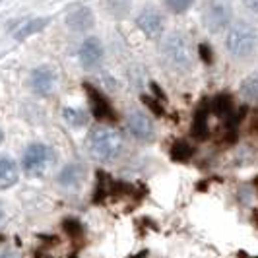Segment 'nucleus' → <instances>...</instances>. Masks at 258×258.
<instances>
[{"instance_id":"f257e3e1","label":"nucleus","mask_w":258,"mask_h":258,"mask_svg":"<svg viewBox=\"0 0 258 258\" xmlns=\"http://www.w3.org/2000/svg\"><path fill=\"white\" fill-rule=\"evenodd\" d=\"M225 49L237 60H248L258 52V29L246 22L229 27L225 37Z\"/></svg>"},{"instance_id":"f03ea898","label":"nucleus","mask_w":258,"mask_h":258,"mask_svg":"<svg viewBox=\"0 0 258 258\" xmlns=\"http://www.w3.org/2000/svg\"><path fill=\"white\" fill-rule=\"evenodd\" d=\"M122 146H124V140L120 132L115 128H107V126L91 130L90 138H88L90 154L99 161H111L118 157V154L122 152Z\"/></svg>"},{"instance_id":"7ed1b4c3","label":"nucleus","mask_w":258,"mask_h":258,"mask_svg":"<svg viewBox=\"0 0 258 258\" xmlns=\"http://www.w3.org/2000/svg\"><path fill=\"white\" fill-rule=\"evenodd\" d=\"M52 161H54V155H52V150L49 146H45V144H31L24 152L22 167H24V171L29 177L41 179L52 167Z\"/></svg>"},{"instance_id":"20e7f679","label":"nucleus","mask_w":258,"mask_h":258,"mask_svg":"<svg viewBox=\"0 0 258 258\" xmlns=\"http://www.w3.org/2000/svg\"><path fill=\"white\" fill-rule=\"evenodd\" d=\"M233 8L229 0H210L202 12L204 27L212 33H220L231 24Z\"/></svg>"},{"instance_id":"39448f33","label":"nucleus","mask_w":258,"mask_h":258,"mask_svg":"<svg viewBox=\"0 0 258 258\" xmlns=\"http://www.w3.org/2000/svg\"><path fill=\"white\" fill-rule=\"evenodd\" d=\"M163 54L169 62L181 70H186L192 64V58H190V49H188V43L186 39L179 35V33H173L165 39L163 43Z\"/></svg>"},{"instance_id":"423d86ee","label":"nucleus","mask_w":258,"mask_h":258,"mask_svg":"<svg viewBox=\"0 0 258 258\" xmlns=\"http://www.w3.org/2000/svg\"><path fill=\"white\" fill-rule=\"evenodd\" d=\"M128 130L130 134L134 138H138L140 142H152L155 136L154 122L150 120V116L144 115V113H138V111H134L128 116Z\"/></svg>"},{"instance_id":"0eeeda50","label":"nucleus","mask_w":258,"mask_h":258,"mask_svg":"<svg viewBox=\"0 0 258 258\" xmlns=\"http://www.w3.org/2000/svg\"><path fill=\"white\" fill-rule=\"evenodd\" d=\"M86 91H88V97H90V105L93 115L97 116L99 120H113L115 118V111L113 107L109 105V101L105 99V95L101 91H97L93 86L86 84Z\"/></svg>"},{"instance_id":"6e6552de","label":"nucleus","mask_w":258,"mask_h":258,"mask_svg":"<svg viewBox=\"0 0 258 258\" xmlns=\"http://www.w3.org/2000/svg\"><path fill=\"white\" fill-rule=\"evenodd\" d=\"M54 82L56 78H54L52 68L49 66H39L31 72V88L39 95H49L54 88Z\"/></svg>"},{"instance_id":"1a4fd4ad","label":"nucleus","mask_w":258,"mask_h":258,"mask_svg":"<svg viewBox=\"0 0 258 258\" xmlns=\"http://www.w3.org/2000/svg\"><path fill=\"white\" fill-rule=\"evenodd\" d=\"M101 58H103V47H101V43L95 37L86 39L82 43V49H80V60H82V64L86 66V68H93V66H97L101 62Z\"/></svg>"},{"instance_id":"9d476101","label":"nucleus","mask_w":258,"mask_h":258,"mask_svg":"<svg viewBox=\"0 0 258 258\" xmlns=\"http://www.w3.org/2000/svg\"><path fill=\"white\" fill-rule=\"evenodd\" d=\"M136 24H138V27L142 29L146 35H157L163 29V18L154 8H146V10L140 12Z\"/></svg>"},{"instance_id":"9b49d317","label":"nucleus","mask_w":258,"mask_h":258,"mask_svg":"<svg viewBox=\"0 0 258 258\" xmlns=\"http://www.w3.org/2000/svg\"><path fill=\"white\" fill-rule=\"evenodd\" d=\"M66 26L72 31H88L93 26V14L88 8H76L66 16Z\"/></svg>"},{"instance_id":"f8f14e48","label":"nucleus","mask_w":258,"mask_h":258,"mask_svg":"<svg viewBox=\"0 0 258 258\" xmlns=\"http://www.w3.org/2000/svg\"><path fill=\"white\" fill-rule=\"evenodd\" d=\"M18 182V165L16 161L0 155V190H6Z\"/></svg>"},{"instance_id":"ddd939ff","label":"nucleus","mask_w":258,"mask_h":258,"mask_svg":"<svg viewBox=\"0 0 258 258\" xmlns=\"http://www.w3.org/2000/svg\"><path fill=\"white\" fill-rule=\"evenodd\" d=\"M84 179V171L80 165L76 163H70V165H66L62 171H60V175H58V182L64 186V188H70V190H76L78 186H80V182Z\"/></svg>"},{"instance_id":"4468645a","label":"nucleus","mask_w":258,"mask_h":258,"mask_svg":"<svg viewBox=\"0 0 258 258\" xmlns=\"http://www.w3.org/2000/svg\"><path fill=\"white\" fill-rule=\"evenodd\" d=\"M208 115H210V105H202L192 120V134L196 138H206L208 136Z\"/></svg>"},{"instance_id":"2eb2a0df","label":"nucleus","mask_w":258,"mask_h":258,"mask_svg":"<svg viewBox=\"0 0 258 258\" xmlns=\"http://www.w3.org/2000/svg\"><path fill=\"white\" fill-rule=\"evenodd\" d=\"M62 115H64L66 122L72 124V126H86V124H88V115H86V111H82V109L66 107L64 111H62Z\"/></svg>"},{"instance_id":"dca6fc26","label":"nucleus","mask_w":258,"mask_h":258,"mask_svg":"<svg viewBox=\"0 0 258 258\" xmlns=\"http://www.w3.org/2000/svg\"><path fill=\"white\" fill-rule=\"evenodd\" d=\"M241 95L246 99H258V72L250 74L241 84Z\"/></svg>"},{"instance_id":"f3484780","label":"nucleus","mask_w":258,"mask_h":258,"mask_svg":"<svg viewBox=\"0 0 258 258\" xmlns=\"http://www.w3.org/2000/svg\"><path fill=\"white\" fill-rule=\"evenodd\" d=\"M190 155H192V148L186 142L181 140V142L173 144V148H171V157H173L175 161H188Z\"/></svg>"},{"instance_id":"a211bd4d","label":"nucleus","mask_w":258,"mask_h":258,"mask_svg":"<svg viewBox=\"0 0 258 258\" xmlns=\"http://www.w3.org/2000/svg\"><path fill=\"white\" fill-rule=\"evenodd\" d=\"M45 26H47V20H31V22H27L22 29H18L16 37L24 39V37H27V35H31V33H37V31H41Z\"/></svg>"},{"instance_id":"6ab92c4d","label":"nucleus","mask_w":258,"mask_h":258,"mask_svg":"<svg viewBox=\"0 0 258 258\" xmlns=\"http://www.w3.org/2000/svg\"><path fill=\"white\" fill-rule=\"evenodd\" d=\"M165 4H167V8L171 10V12L182 14V12H186V10L192 6L194 0H165Z\"/></svg>"},{"instance_id":"aec40b11","label":"nucleus","mask_w":258,"mask_h":258,"mask_svg":"<svg viewBox=\"0 0 258 258\" xmlns=\"http://www.w3.org/2000/svg\"><path fill=\"white\" fill-rule=\"evenodd\" d=\"M64 231L72 237H78L82 233V223L78 220H64Z\"/></svg>"},{"instance_id":"412c9836","label":"nucleus","mask_w":258,"mask_h":258,"mask_svg":"<svg viewBox=\"0 0 258 258\" xmlns=\"http://www.w3.org/2000/svg\"><path fill=\"white\" fill-rule=\"evenodd\" d=\"M142 101L146 105H150V107H152V111H154V113H157V115H161V113H163V111H161V107L155 103L152 97H142Z\"/></svg>"},{"instance_id":"4be33fe9","label":"nucleus","mask_w":258,"mask_h":258,"mask_svg":"<svg viewBox=\"0 0 258 258\" xmlns=\"http://www.w3.org/2000/svg\"><path fill=\"white\" fill-rule=\"evenodd\" d=\"M200 54H202L204 62H212V51H210L208 45H200Z\"/></svg>"},{"instance_id":"5701e85b","label":"nucleus","mask_w":258,"mask_h":258,"mask_svg":"<svg viewBox=\"0 0 258 258\" xmlns=\"http://www.w3.org/2000/svg\"><path fill=\"white\" fill-rule=\"evenodd\" d=\"M243 4H245L250 12L258 14V0H243Z\"/></svg>"},{"instance_id":"b1692460","label":"nucleus","mask_w":258,"mask_h":258,"mask_svg":"<svg viewBox=\"0 0 258 258\" xmlns=\"http://www.w3.org/2000/svg\"><path fill=\"white\" fill-rule=\"evenodd\" d=\"M0 258H18V256L12 254V252H4V254H0Z\"/></svg>"},{"instance_id":"393cba45","label":"nucleus","mask_w":258,"mask_h":258,"mask_svg":"<svg viewBox=\"0 0 258 258\" xmlns=\"http://www.w3.org/2000/svg\"><path fill=\"white\" fill-rule=\"evenodd\" d=\"M2 140H4V132L0 130V144H2Z\"/></svg>"},{"instance_id":"a878e982","label":"nucleus","mask_w":258,"mask_h":258,"mask_svg":"<svg viewBox=\"0 0 258 258\" xmlns=\"http://www.w3.org/2000/svg\"><path fill=\"white\" fill-rule=\"evenodd\" d=\"M2 216H4V212H2V206H0V220H2Z\"/></svg>"}]
</instances>
